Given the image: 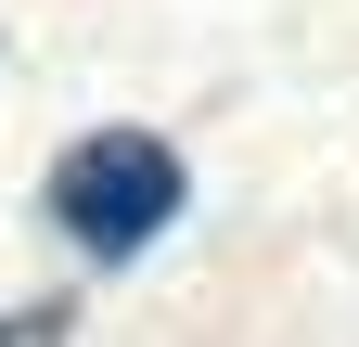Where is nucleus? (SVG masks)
Segmentation results:
<instances>
[{"label": "nucleus", "mask_w": 359, "mask_h": 347, "mask_svg": "<svg viewBox=\"0 0 359 347\" xmlns=\"http://www.w3.org/2000/svg\"><path fill=\"white\" fill-rule=\"evenodd\" d=\"M39 206H52V232H65L77 257L128 270V257H154V244L180 232L193 167H180L154 129H77V142L52 155V181H39Z\"/></svg>", "instance_id": "nucleus-1"}, {"label": "nucleus", "mask_w": 359, "mask_h": 347, "mask_svg": "<svg viewBox=\"0 0 359 347\" xmlns=\"http://www.w3.org/2000/svg\"><path fill=\"white\" fill-rule=\"evenodd\" d=\"M65 334H77V322L52 309V296H39V309H0V347H65Z\"/></svg>", "instance_id": "nucleus-2"}]
</instances>
